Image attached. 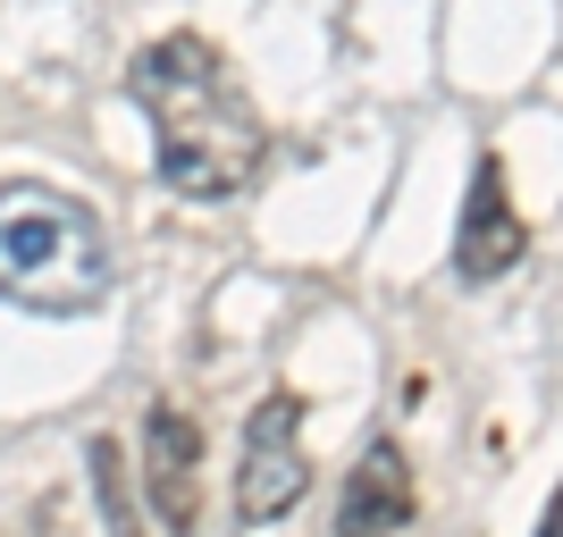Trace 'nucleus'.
Returning a JSON list of instances; mask_svg holds the SVG:
<instances>
[{
	"label": "nucleus",
	"instance_id": "nucleus-1",
	"mask_svg": "<svg viewBox=\"0 0 563 537\" xmlns=\"http://www.w3.org/2000/svg\"><path fill=\"white\" fill-rule=\"evenodd\" d=\"M126 93L152 118V160H161V186L177 202H235L261 177L269 126H261L253 93L235 85L228 51L211 34L177 25L161 43H143L126 68Z\"/></svg>",
	"mask_w": 563,
	"mask_h": 537
},
{
	"label": "nucleus",
	"instance_id": "nucleus-2",
	"mask_svg": "<svg viewBox=\"0 0 563 537\" xmlns=\"http://www.w3.org/2000/svg\"><path fill=\"white\" fill-rule=\"evenodd\" d=\"M110 286L118 253L85 193L43 186V177L0 186V303L34 311V320H85L110 303Z\"/></svg>",
	"mask_w": 563,
	"mask_h": 537
},
{
	"label": "nucleus",
	"instance_id": "nucleus-3",
	"mask_svg": "<svg viewBox=\"0 0 563 537\" xmlns=\"http://www.w3.org/2000/svg\"><path fill=\"white\" fill-rule=\"evenodd\" d=\"M311 495V462H303V395L278 387V395L253 403L244 445H235V521L244 529H269Z\"/></svg>",
	"mask_w": 563,
	"mask_h": 537
},
{
	"label": "nucleus",
	"instance_id": "nucleus-4",
	"mask_svg": "<svg viewBox=\"0 0 563 537\" xmlns=\"http://www.w3.org/2000/svg\"><path fill=\"white\" fill-rule=\"evenodd\" d=\"M530 260V219L514 211L505 193V160L479 152L471 160V193H463V219H454V278L463 286H496L505 269Z\"/></svg>",
	"mask_w": 563,
	"mask_h": 537
},
{
	"label": "nucleus",
	"instance_id": "nucleus-5",
	"mask_svg": "<svg viewBox=\"0 0 563 537\" xmlns=\"http://www.w3.org/2000/svg\"><path fill=\"white\" fill-rule=\"evenodd\" d=\"M143 495L168 537L202 529V421H186L177 403L143 412Z\"/></svg>",
	"mask_w": 563,
	"mask_h": 537
},
{
	"label": "nucleus",
	"instance_id": "nucleus-6",
	"mask_svg": "<svg viewBox=\"0 0 563 537\" xmlns=\"http://www.w3.org/2000/svg\"><path fill=\"white\" fill-rule=\"evenodd\" d=\"M412 513H421V495H412L404 445L371 437V445H362V462L345 470V495H336V537H396Z\"/></svg>",
	"mask_w": 563,
	"mask_h": 537
},
{
	"label": "nucleus",
	"instance_id": "nucleus-7",
	"mask_svg": "<svg viewBox=\"0 0 563 537\" xmlns=\"http://www.w3.org/2000/svg\"><path fill=\"white\" fill-rule=\"evenodd\" d=\"M85 470H93L101 529H110V537H152V529H143L135 488H126V454H118V437H110V428H101V437H85Z\"/></svg>",
	"mask_w": 563,
	"mask_h": 537
},
{
	"label": "nucleus",
	"instance_id": "nucleus-8",
	"mask_svg": "<svg viewBox=\"0 0 563 537\" xmlns=\"http://www.w3.org/2000/svg\"><path fill=\"white\" fill-rule=\"evenodd\" d=\"M539 537H563V479H555V495H547V513H539Z\"/></svg>",
	"mask_w": 563,
	"mask_h": 537
}]
</instances>
